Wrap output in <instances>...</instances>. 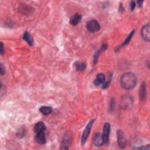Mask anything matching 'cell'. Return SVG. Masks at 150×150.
<instances>
[{
	"instance_id": "cell-1",
	"label": "cell",
	"mask_w": 150,
	"mask_h": 150,
	"mask_svg": "<svg viewBox=\"0 0 150 150\" xmlns=\"http://www.w3.org/2000/svg\"><path fill=\"white\" fill-rule=\"evenodd\" d=\"M137 84V77L131 72L124 73L120 78V84L121 87L126 90H129L134 88Z\"/></svg>"
},
{
	"instance_id": "cell-2",
	"label": "cell",
	"mask_w": 150,
	"mask_h": 150,
	"mask_svg": "<svg viewBox=\"0 0 150 150\" xmlns=\"http://www.w3.org/2000/svg\"><path fill=\"white\" fill-rule=\"evenodd\" d=\"M133 99L132 98L129 96H124L122 97V98L120 100V105L121 108L127 110L132 108L133 105Z\"/></svg>"
},
{
	"instance_id": "cell-3",
	"label": "cell",
	"mask_w": 150,
	"mask_h": 150,
	"mask_svg": "<svg viewBox=\"0 0 150 150\" xmlns=\"http://www.w3.org/2000/svg\"><path fill=\"white\" fill-rule=\"evenodd\" d=\"M94 122V120H91V121H90L88 122V123L86 125V127L82 134V136H81V145H84L86 142V141H87L88 137L90 134V131H91V129L92 128Z\"/></svg>"
},
{
	"instance_id": "cell-4",
	"label": "cell",
	"mask_w": 150,
	"mask_h": 150,
	"mask_svg": "<svg viewBox=\"0 0 150 150\" xmlns=\"http://www.w3.org/2000/svg\"><path fill=\"white\" fill-rule=\"evenodd\" d=\"M86 28L90 32L95 33L100 30V25L97 21L96 19H93L87 22Z\"/></svg>"
},
{
	"instance_id": "cell-5",
	"label": "cell",
	"mask_w": 150,
	"mask_h": 150,
	"mask_svg": "<svg viewBox=\"0 0 150 150\" xmlns=\"http://www.w3.org/2000/svg\"><path fill=\"white\" fill-rule=\"evenodd\" d=\"M117 139L119 147L120 148H124L127 145V139L121 130L117 131Z\"/></svg>"
},
{
	"instance_id": "cell-6",
	"label": "cell",
	"mask_w": 150,
	"mask_h": 150,
	"mask_svg": "<svg viewBox=\"0 0 150 150\" xmlns=\"http://www.w3.org/2000/svg\"><path fill=\"white\" fill-rule=\"evenodd\" d=\"M110 128L111 126L108 122H106L104 124L103 127V138L104 144H107L109 141V135L110 133Z\"/></svg>"
},
{
	"instance_id": "cell-7",
	"label": "cell",
	"mask_w": 150,
	"mask_h": 150,
	"mask_svg": "<svg viewBox=\"0 0 150 150\" xmlns=\"http://www.w3.org/2000/svg\"><path fill=\"white\" fill-rule=\"evenodd\" d=\"M149 32H150V26H149V24L148 23L144 25L142 28L141 31L142 38L144 39V40L146 42H149V40H150Z\"/></svg>"
},
{
	"instance_id": "cell-8",
	"label": "cell",
	"mask_w": 150,
	"mask_h": 150,
	"mask_svg": "<svg viewBox=\"0 0 150 150\" xmlns=\"http://www.w3.org/2000/svg\"><path fill=\"white\" fill-rule=\"evenodd\" d=\"M93 144L96 146H101L104 144V141H103V138L102 135L99 133H96L93 137Z\"/></svg>"
},
{
	"instance_id": "cell-9",
	"label": "cell",
	"mask_w": 150,
	"mask_h": 150,
	"mask_svg": "<svg viewBox=\"0 0 150 150\" xmlns=\"http://www.w3.org/2000/svg\"><path fill=\"white\" fill-rule=\"evenodd\" d=\"M139 97L141 100H144L146 97V85L145 82H142L139 90Z\"/></svg>"
},
{
	"instance_id": "cell-10",
	"label": "cell",
	"mask_w": 150,
	"mask_h": 150,
	"mask_svg": "<svg viewBox=\"0 0 150 150\" xmlns=\"http://www.w3.org/2000/svg\"><path fill=\"white\" fill-rule=\"evenodd\" d=\"M46 130V126L43 122L39 121L37 122L34 127V131L35 134H38L42 132H45Z\"/></svg>"
},
{
	"instance_id": "cell-11",
	"label": "cell",
	"mask_w": 150,
	"mask_h": 150,
	"mask_svg": "<svg viewBox=\"0 0 150 150\" xmlns=\"http://www.w3.org/2000/svg\"><path fill=\"white\" fill-rule=\"evenodd\" d=\"M35 140L39 144H42V145L45 144L46 142L45 132H42L38 134H36Z\"/></svg>"
},
{
	"instance_id": "cell-12",
	"label": "cell",
	"mask_w": 150,
	"mask_h": 150,
	"mask_svg": "<svg viewBox=\"0 0 150 150\" xmlns=\"http://www.w3.org/2000/svg\"><path fill=\"white\" fill-rule=\"evenodd\" d=\"M105 82V77L104 74L102 73H99L97 75L96 79L94 81V84L96 86H98L100 84H103Z\"/></svg>"
},
{
	"instance_id": "cell-13",
	"label": "cell",
	"mask_w": 150,
	"mask_h": 150,
	"mask_svg": "<svg viewBox=\"0 0 150 150\" xmlns=\"http://www.w3.org/2000/svg\"><path fill=\"white\" fill-rule=\"evenodd\" d=\"M23 39H24L26 41V42L30 46H32L34 44L33 39L29 32L26 31L24 33L23 36Z\"/></svg>"
},
{
	"instance_id": "cell-14",
	"label": "cell",
	"mask_w": 150,
	"mask_h": 150,
	"mask_svg": "<svg viewBox=\"0 0 150 150\" xmlns=\"http://www.w3.org/2000/svg\"><path fill=\"white\" fill-rule=\"evenodd\" d=\"M81 16L78 13H76L71 18L70 20V23L73 26H76L81 21Z\"/></svg>"
},
{
	"instance_id": "cell-15",
	"label": "cell",
	"mask_w": 150,
	"mask_h": 150,
	"mask_svg": "<svg viewBox=\"0 0 150 150\" xmlns=\"http://www.w3.org/2000/svg\"><path fill=\"white\" fill-rule=\"evenodd\" d=\"M74 66L76 67V69L78 71H83L85 70L86 67V64L84 62L77 61L74 63Z\"/></svg>"
},
{
	"instance_id": "cell-16",
	"label": "cell",
	"mask_w": 150,
	"mask_h": 150,
	"mask_svg": "<svg viewBox=\"0 0 150 150\" xmlns=\"http://www.w3.org/2000/svg\"><path fill=\"white\" fill-rule=\"evenodd\" d=\"M70 139L68 135L64 136L62 141L61 148L63 149H69L68 146L70 144Z\"/></svg>"
},
{
	"instance_id": "cell-17",
	"label": "cell",
	"mask_w": 150,
	"mask_h": 150,
	"mask_svg": "<svg viewBox=\"0 0 150 150\" xmlns=\"http://www.w3.org/2000/svg\"><path fill=\"white\" fill-rule=\"evenodd\" d=\"M39 111L44 115H49L52 112V109L50 107L43 106L40 108Z\"/></svg>"
},
{
	"instance_id": "cell-18",
	"label": "cell",
	"mask_w": 150,
	"mask_h": 150,
	"mask_svg": "<svg viewBox=\"0 0 150 150\" xmlns=\"http://www.w3.org/2000/svg\"><path fill=\"white\" fill-rule=\"evenodd\" d=\"M134 30H132V31L129 34V35L128 36V37H127V39H125V40L123 42V43L120 46V47H121L122 46H125V45H127L129 42L130 40L131 39V38H132V36H133V35H134Z\"/></svg>"
},
{
	"instance_id": "cell-19",
	"label": "cell",
	"mask_w": 150,
	"mask_h": 150,
	"mask_svg": "<svg viewBox=\"0 0 150 150\" xmlns=\"http://www.w3.org/2000/svg\"><path fill=\"white\" fill-rule=\"evenodd\" d=\"M132 149H150V145H143L141 146H139V147H135V148H133Z\"/></svg>"
},
{
	"instance_id": "cell-20",
	"label": "cell",
	"mask_w": 150,
	"mask_h": 150,
	"mask_svg": "<svg viewBox=\"0 0 150 150\" xmlns=\"http://www.w3.org/2000/svg\"><path fill=\"white\" fill-rule=\"evenodd\" d=\"M136 6V3L134 2V1H131V3H130V5H129V6H130V9L131 11H133L135 8Z\"/></svg>"
},
{
	"instance_id": "cell-21",
	"label": "cell",
	"mask_w": 150,
	"mask_h": 150,
	"mask_svg": "<svg viewBox=\"0 0 150 150\" xmlns=\"http://www.w3.org/2000/svg\"><path fill=\"white\" fill-rule=\"evenodd\" d=\"M0 73L1 75H4L5 73V68L2 63L0 64Z\"/></svg>"
},
{
	"instance_id": "cell-22",
	"label": "cell",
	"mask_w": 150,
	"mask_h": 150,
	"mask_svg": "<svg viewBox=\"0 0 150 150\" xmlns=\"http://www.w3.org/2000/svg\"><path fill=\"white\" fill-rule=\"evenodd\" d=\"M0 49H1V50H0V54L2 55V54H4V45H3V43H2V42H1Z\"/></svg>"
},
{
	"instance_id": "cell-23",
	"label": "cell",
	"mask_w": 150,
	"mask_h": 150,
	"mask_svg": "<svg viewBox=\"0 0 150 150\" xmlns=\"http://www.w3.org/2000/svg\"><path fill=\"white\" fill-rule=\"evenodd\" d=\"M137 2V4L138 5V6L140 7L141 6L142 4L143 3V1H138Z\"/></svg>"
}]
</instances>
